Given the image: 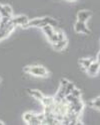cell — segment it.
Here are the masks:
<instances>
[{
    "label": "cell",
    "instance_id": "1",
    "mask_svg": "<svg viewBox=\"0 0 100 125\" xmlns=\"http://www.w3.org/2000/svg\"><path fill=\"white\" fill-rule=\"evenodd\" d=\"M24 72L27 74H31L36 77L45 78L48 76V71L42 66H28L24 68Z\"/></svg>",
    "mask_w": 100,
    "mask_h": 125
},
{
    "label": "cell",
    "instance_id": "2",
    "mask_svg": "<svg viewBox=\"0 0 100 125\" xmlns=\"http://www.w3.org/2000/svg\"><path fill=\"white\" fill-rule=\"evenodd\" d=\"M28 21H29V19L26 15H19V16H16V17H11V19H10V22L12 24H14L15 26L20 25L22 27L24 26Z\"/></svg>",
    "mask_w": 100,
    "mask_h": 125
},
{
    "label": "cell",
    "instance_id": "3",
    "mask_svg": "<svg viewBox=\"0 0 100 125\" xmlns=\"http://www.w3.org/2000/svg\"><path fill=\"white\" fill-rule=\"evenodd\" d=\"M74 29H75L76 32H81V33H85V34H89L90 33V30L86 26L85 22H82V21H79V20H77L75 22Z\"/></svg>",
    "mask_w": 100,
    "mask_h": 125
},
{
    "label": "cell",
    "instance_id": "4",
    "mask_svg": "<svg viewBox=\"0 0 100 125\" xmlns=\"http://www.w3.org/2000/svg\"><path fill=\"white\" fill-rule=\"evenodd\" d=\"M99 70H100V64L98 62H91V65L87 68V70H86V73L89 75V76H95V75H97V73L99 72Z\"/></svg>",
    "mask_w": 100,
    "mask_h": 125
},
{
    "label": "cell",
    "instance_id": "5",
    "mask_svg": "<svg viewBox=\"0 0 100 125\" xmlns=\"http://www.w3.org/2000/svg\"><path fill=\"white\" fill-rule=\"evenodd\" d=\"M91 16H92V12H90L89 10H81L77 13L78 20L82 22H86Z\"/></svg>",
    "mask_w": 100,
    "mask_h": 125
},
{
    "label": "cell",
    "instance_id": "6",
    "mask_svg": "<svg viewBox=\"0 0 100 125\" xmlns=\"http://www.w3.org/2000/svg\"><path fill=\"white\" fill-rule=\"evenodd\" d=\"M12 7L10 5H2V8L0 10V14L2 17H12Z\"/></svg>",
    "mask_w": 100,
    "mask_h": 125
},
{
    "label": "cell",
    "instance_id": "7",
    "mask_svg": "<svg viewBox=\"0 0 100 125\" xmlns=\"http://www.w3.org/2000/svg\"><path fill=\"white\" fill-rule=\"evenodd\" d=\"M67 43H68L67 40L64 38V40H62V41H57L55 42H53L52 43V48L54 49L55 51H62L63 49H65V46L67 45Z\"/></svg>",
    "mask_w": 100,
    "mask_h": 125
},
{
    "label": "cell",
    "instance_id": "8",
    "mask_svg": "<svg viewBox=\"0 0 100 125\" xmlns=\"http://www.w3.org/2000/svg\"><path fill=\"white\" fill-rule=\"evenodd\" d=\"M28 93H29L30 96L33 97L36 100H38V101H41L43 99V97H44V95L39 90H28Z\"/></svg>",
    "mask_w": 100,
    "mask_h": 125
},
{
    "label": "cell",
    "instance_id": "9",
    "mask_svg": "<svg viewBox=\"0 0 100 125\" xmlns=\"http://www.w3.org/2000/svg\"><path fill=\"white\" fill-rule=\"evenodd\" d=\"M92 62H93V60H92V59H81V60L79 61V64H80V66H81V69L83 70V71L86 72L87 68L91 65Z\"/></svg>",
    "mask_w": 100,
    "mask_h": 125
},
{
    "label": "cell",
    "instance_id": "10",
    "mask_svg": "<svg viewBox=\"0 0 100 125\" xmlns=\"http://www.w3.org/2000/svg\"><path fill=\"white\" fill-rule=\"evenodd\" d=\"M42 30H43V32L46 34L47 38L50 37L53 33L55 32V31H54V27L51 26V25H48V24H47V25H45V26H43V27H42Z\"/></svg>",
    "mask_w": 100,
    "mask_h": 125
},
{
    "label": "cell",
    "instance_id": "11",
    "mask_svg": "<svg viewBox=\"0 0 100 125\" xmlns=\"http://www.w3.org/2000/svg\"><path fill=\"white\" fill-rule=\"evenodd\" d=\"M41 103L42 105L45 107V106H51L53 105L55 102H54V98H52V97H43V99L41 100Z\"/></svg>",
    "mask_w": 100,
    "mask_h": 125
},
{
    "label": "cell",
    "instance_id": "12",
    "mask_svg": "<svg viewBox=\"0 0 100 125\" xmlns=\"http://www.w3.org/2000/svg\"><path fill=\"white\" fill-rule=\"evenodd\" d=\"M43 20H44L46 25L48 24V25H51L53 27H56L58 25V22L54 18H52V17H43Z\"/></svg>",
    "mask_w": 100,
    "mask_h": 125
},
{
    "label": "cell",
    "instance_id": "13",
    "mask_svg": "<svg viewBox=\"0 0 100 125\" xmlns=\"http://www.w3.org/2000/svg\"><path fill=\"white\" fill-rule=\"evenodd\" d=\"M74 88H75V85H74L73 83L69 82V83L66 85V87H65V96L68 95V94H70Z\"/></svg>",
    "mask_w": 100,
    "mask_h": 125
},
{
    "label": "cell",
    "instance_id": "14",
    "mask_svg": "<svg viewBox=\"0 0 100 125\" xmlns=\"http://www.w3.org/2000/svg\"><path fill=\"white\" fill-rule=\"evenodd\" d=\"M35 116L34 113H31V112H26L24 115H23V120H24L26 123H28L30 120H31L33 117Z\"/></svg>",
    "mask_w": 100,
    "mask_h": 125
},
{
    "label": "cell",
    "instance_id": "15",
    "mask_svg": "<svg viewBox=\"0 0 100 125\" xmlns=\"http://www.w3.org/2000/svg\"><path fill=\"white\" fill-rule=\"evenodd\" d=\"M27 124H30V125H39V124H41V122L36 118V114H35V116H34L33 118H32L31 120H30Z\"/></svg>",
    "mask_w": 100,
    "mask_h": 125
},
{
    "label": "cell",
    "instance_id": "16",
    "mask_svg": "<svg viewBox=\"0 0 100 125\" xmlns=\"http://www.w3.org/2000/svg\"><path fill=\"white\" fill-rule=\"evenodd\" d=\"M71 94L74 96V97H77V98H80V96H81V91L79 90V89H77V88H74L73 90H72V92H71Z\"/></svg>",
    "mask_w": 100,
    "mask_h": 125
},
{
    "label": "cell",
    "instance_id": "17",
    "mask_svg": "<svg viewBox=\"0 0 100 125\" xmlns=\"http://www.w3.org/2000/svg\"><path fill=\"white\" fill-rule=\"evenodd\" d=\"M55 31V30H54ZM48 41L51 42V43H53V42H57L58 41V36H57V33L56 32H54L53 33L50 37H48Z\"/></svg>",
    "mask_w": 100,
    "mask_h": 125
},
{
    "label": "cell",
    "instance_id": "18",
    "mask_svg": "<svg viewBox=\"0 0 100 125\" xmlns=\"http://www.w3.org/2000/svg\"><path fill=\"white\" fill-rule=\"evenodd\" d=\"M36 118L39 120L40 122H42L45 119V115H44V113L43 114H36Z\"/></svg>",
    "mask_w": 100,
    "mask_h": 125
},
{
    "label": "cell",
    "instance_id": "19",
    "mask_svg": "<svg viewBox=\"0 0 100 125\" xmlns=\"http://www.w3.org/2000/svg\"><path fill=\"white\" fill-rule=\"evenodd\" d=\"M61 86H63V87H66V85L69 83V81L67 80V79H64V78H63V79H61Z\"/></svg>",
    "mask_w": 100,
    "mask_h": 125
},
{
    "label": "cell",
    "instance_id": "20",
    "mask_svg": "<svg viewBox=\"0 0 100 125\" xmlns=\"http://www.w3.org/2000/svg\"><path fill=\"white\" fill-rule=\"evenodd\" d=\"M96 62H98L99 64H100V51H99V52H98V54H97V58H96Z\"/></svg>",
    "mask_w": 100,
    "mask_h": 125
},
{
    "label": "cell",
    "instance_id": "21",
    "mask_svg": "<svg viewBox=\"0 0 100 125\" xmlns=\"http://www.w3.org/2000/svg\"><path fill=\"white\" fill-rule=\"evenodd\" d=\"M3 124H4V123H3L2 121H0V125H3Z\"/></svg>",
    "mask_w": 100,
    "mask_h": 125
},
{
    "label": "cell",
    "instance_id": "22",
    "mask_svg": "<svg viewBox=\"0 0 100 125\" xmlns=\"http://www.w3.org/2000/svg\"><path fill=\"white\" fill-rule=\"evenodd\" d=\"M1 8H2V5H1V4H0V10H1Z\"/></svg>",
    "mask_w": 100,
    "mask_h": 125
},
{
    "label": "cell",
    "instance_id": "23",
    "mask_svg": "<svg viewBox=\"0 0 100 125\" xmlns=\"http://www.w3.org/2000/svg\"><path fill=\"white\" fill-rule=\"evenodd\" d=\"M97 99H99V100H100V97H98V98H97Z\"/></svg>",
    "mask_w": 100,
    "mask_h": 125
},
{
    "label": "cell",
    "instance_id": "24",
    "mask_svg": "<svg viewBox=\"0 0 100 125\" xmlns=\"http://www.w3.org/2000/svg\"><path fill=\"white\" fill-rule=\"evenodd\" d=\"M0 81H1V79H0Z\"/></svg>",
    "mask_w": 100,
    "mask_h": 125
}]
</instances>
